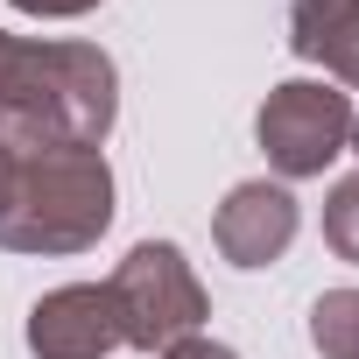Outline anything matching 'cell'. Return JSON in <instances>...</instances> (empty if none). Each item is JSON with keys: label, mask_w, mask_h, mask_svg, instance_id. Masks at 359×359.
Masks as SVG:
<instances>
[{"label": "cell", "mask_w": 359, "mask_h": 359, "mask_svg": "<svg viewBox=\"0 0 359 359\" xmlns=\"http://www.w3.org/2000/svg\"><path fill=\"white\" fill-rule=\"evenodd\" d=\"M22 57H29V43H15L8 29H0V99L15 92V78H22Z\"/></svg>", "instance_id": "obj_11"}, {"label": "cell", "mask_w": 359, "mask_h": 359, "mask_svg": "<svg viewBox=\"0 0 359 359\" xmlns=\"http://www.w3.org/2000/svg\"><path fill=\"white\" fill-rule=\"evenodd\" d=\"M120 303L106 282H64L29 310V352L36 359H106L120 352Z\"/></svg>", "instance_id": "obj_4"}, {"label": "cell", "mask_w": 359, "mask_h": 359, "mask_svg": "<svg viewBox=\"0 0 359 359\" xmlns=\"http://www.w3.org/2000/svg\"><path fill=\"white\" fill-rule=\"evenodd\" d=\"M289 50L303 64H324L338 92H359V0H296Z\"/></svg>", "instance_id": "obj_6"}, {"label": "cell", "mask_w": 359, "mask_h": 359, "mask_svg": "<svg viewBox=\"0 0 359 359\" xmlns=\"http://www.w3.org/2000/svg\"><path fill=\"white\" fill-rule=\"evenodd\" d=\"M310 345L324 359H359V289H324L310 303Z\"/></svg>", "instance_id": "obj_7"}, {"label": "cell", "mask_w": 359, "mask_h": 359, "mask_svg": "<svg viewBox=\"0 0 359 359\" xmlns=\"http://www.w3.org/2000/svg\"><path fill=\"white\" fill-rule=\"evenodd\" d=\"M113 226V169L99 148H8L0 141V247L85 254Z\"/></svg>", "instance_id": "obj_1"}, {"label": "cell", "mask_w": 359, "mask_h": 359, "mask_svg": "<svg viewBox=\"0 0 359 359\" xmlns=\"http://www.w3.org/2000/svg\"><path fill=\"white\" fill-rule=\"evenodd\" d=\"M345 148H352V155H359V113H352V134H345Z\"/></svg>", "instance_id": "obj_12"}, {"label": "cell", "mask_w": 359, "mask_h": 359, "mask_svg": "<svg viewBox=\"0 0 359 359\" xmlns=\"http://www.w3.org/2000/svg\"><path fill=\"white\" fill-rule=\"evenodd\" d=\"M8 8H22V15H36V22H71V15L106 8V0H8Z\"/></svg>", "instance_id": "obj_9"}, {"label": "cell", "mask_w": 359, "mask_h": 359, "mask_svg": "<svg viewBox=\"0 0 359 359\" xmlns=\"http://www.w3.org/2000/svg\"><path fill=\"white\" fill-rule=\"evenodd\" d=\"M254 134H261V155L282 184H303V176H324L338 155H345V134H352V99L324 78H289L261 99L254 113Z\"/></svg>", "instance_id": "obj_3"}, {"label": "cell", "mask_w": 359, "mask_h": 359, "mask_svg": "<svg viewBox=\"0 0 359 359\" xmlns=\"http://www.w3.org/2000/svg\"><path fill=\"white\" fill-rule=\"evenodd\" d=\"M324 247L338 261H359V169L324 191Z\"/></svg>", "instance_id": "obj_8"}, {"label": "cell", "mask_w": 359, "mask_h": 359, "mask_svg": "<svg viewBox=\"0 0 359 359\" xmlns=\"http://www.w3.org/2000/svg\"><path fill=\"white\" fill-rule=\"evenodd\" d=\"M296 226H303V212H296L289 184H268V176L261 184H233L226 205L212 212V240L233 268H275L289 254Z\"/></svg>", "instance_id": "obj_5"}, {"label": "cell", "mask_w": 359, "mask_h": 359, "mask_svg": "<svg viewBox=\"0 0 359 359\" xmlns=\"http://www.w3.org/2000/svg\"><path fill=\"white\" fill-rule=\"evenodd\" d=\"M106 289H113V303H120V331H127L134 352H162V345H176V338L205 331V317H212V296H205L198 268L184 261L176 240H141V247H127V261L106 275Z\"/></svg>", "instance_id": "obj_2"}, {"label": "cell", "mask_w": 359, "mask_h": 359, "mask_svg": "<svg viewBox=\"0 0 359 359\" xmlns=\"http://www.w3.org/2000/svg\"><path fill=\"white\" fill-rule=\"evenodd\" d=\"M162 359H240V352H233V345H219V338H205V331H191V338L162 345Z\"/></svg>", "instance_id": "obj_10"}]
</instances>
